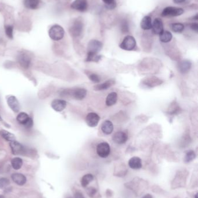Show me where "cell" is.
Returning <instances> with one entry per match:
<instances>
[{
  "instance_id": "cell-10",
  "label": "cell",
  "mask_w": 198,
  "mask_h": 198,
  "mask_svg": "<svg viewBox=\"0 0 198 198\" xmlns=\"http://www.w3.org/2000/svg\"><path fill=\"white\" fill-rule=\"evenodd\" d=\"M103 46L102 43L98 40H91L88 45V52L98 54Z\"/></svg>"
},
{
  "instance_id": "cell-13",
  "label": "cell",
  "mask_w": 198,
  "mask_h": 198,
  "mask_svg": "<svg viewBox=\"0 0 198 198\" xmlns=\"http://www.w3.org/2000/svg\"><path fill=\"white\" fill-rule=\"evenodd\" d=\"M7 104L9 108H11L14 113H18L19 111L20 104L18 99L15 96H9L7 99Z\"/></svg>"
},
{
  "instance_id": "cell-32",
  "label": "cell",
  "mask_w": 198,
  "mask_h": 198,
  "mask_svg": "<svg viewBox=\"0 0 198 198\" xmlns=\"http://www.w3.org/2000/svg\"><path fill=\"white\" fill-rule=\"evenodd\" d=\"M102 1L104 2L105 7L107 9L112 10L116 7V0H102Z\"/></svg>"
},
{
  "instance_id": "cell-39",
  "label": "cell",
  "mask_w": 198,
  "mask_h": 198,
  "mask_svg": "<svg viewBox=\"0 0 198 198\" xmlns=\"http://www.w3.org/2000/svg\"><path fill=\"white\" fill-rule=\"evenodd\" d=\"M191 28L196 32H198V24L197 23H193L191 24Z\"/></svg>"
},
{
  "instance_id": "cell-43",
  "label": "cell",
  "mask_w": 198,
  "mask_h": 198,
  "mask_svg": "<svg viewBox=\"0 0 198 198\" xmlns=\"http://www.w3.org/2000/svg\"><path fill=\"white\" fill-rule=\"evenodd\" d=\"M142 198H153V196L150 194H146Z\"/></svg>"
},
{
  "instance_id": "cell-38",
  "label": "cell",
  "mask_w": 198,
  "mask_h": 198,
  "mask_svg": "<svg viewBox=\"0 0 198 198\" xmlns=\"http://www.w3.org/2000/svg\"><path fill=\"white\" fill-rule=\"evenodd\" d=\"M122 23L121 29H122V32H128V23H127L128 22L124 20Z\"/></svg>"
},
{
  "instance_id": "cell-31",
  "label": "cell",
  "mask_w": 198,
  "mask_h": 198,
  "mask_svg": "<svg viewBox=\"0 0 198 198\" xmlns=\"http://www.w3.org/2000/svg\"><path fill=\"white\" fill-rule=\"evenodd\" d=\"M196 158V154L193 150H190L188 151L185 156L184 162L185 163H189L192 162Z\"/></svg>"
},
{
  "instance_id": "cell-19",
  "label": "cell",
  "mask_w": 198,
  "mask_h": 198,
  "mask_svg": "<svg viewBox=\"0 0 198 198\" xmlns=\"http://www.w3.org/2000/svg\"><path fill=\"white\" fill-rule=\"evenodd\" d=\"M40 0H24V5L27 9L35 10L38 9Z\"/></svg>"
},
{
  "instance_id": "cell-45",
  "label": "cell",
  "mask_w": 198,
  "mask_h": 198,
  "mask_svg": "<svg viewBox=\"0 0 198 198\" xmlns=\"http://www.w3.org/2000/svg\"><path fill=\"white\" fill-rule=\"evenodd\" d=\"M198 198V194H196L195 195V198Z\"/></svg>"
},
{
  "instance_id": "cell-27",
  "label": "cell",
  "mask_w": 198,
  "mask_h": 198,
  "mask_svg": "<svg viewBox=\"0 0 198 198\" xmlns=\"http://www.w3.org/2000/svg\"><path fill=\"white\" fill-rule=\"evenodd\" d=\"M0 135L3 139H4L8 141H12L15 140V136L5 130L0 131Z\"/></svg>"
},
{
  "instance_id": "cell-3",
  "label": "cell",
  "mask_w": 198,
  "mask_h": 198,
  "mask_svg": "<svg viewBox=\"0 0 198 198\" xmlns=\"http://www.w3.org/2000/svg\"><path fill=\"white\" fill-rule=\"evenodd\" d=\"M83 30V23L81 22V20L77 19L72 23V25L69 29V32L72 36L77 37L81 35Z\"/></svg>"
},
{
  "instance_id": "cell-21",
  "label": "cell",
  "mask_w": 198,
  "mask_h": 198,
  "mask_svg": "<svg viewBox=\"0 0 198 198\" xmlns=\"http://www.w3.org/2000/svg\"><path fill=\"white\" fill-rule=\"evenodd\" d=\"M101 129L105 135H110L113 131V125L110 121H105L101 126Z\"/></svg>"
},
{
  "instance_id": "cell-18",
  "label": "cell",
  "mask_w": 198,
  "mask_h": 198,
  "mask_svg": "<svg viewBox=\"0 0 198 198\" xmlns=\"http://www.w3.org/2000/svg\"><path fill=\"white\" fill-rule=\"evenodd\" d=\"M141 27L144 30H148L152 29V18L149 16H145L141 22Z\"/></svg>"
},
{
  "instance_id": "cell-8",
  "label": "cell",
  "mask_w": 198,
  "mask_h": 198,
  "mask_svg": "<svg viewBox=\"0 0 198 198\" xmlns=\"http://www.w3.org/2000/svg\"><path fill=\"white\" fill-rule=\"evenodd\" d=\"M18 63L20 64V65L25 68H27L29 67L30 64L31 63V58L30 56L25 52H21L18 55Z\"/></svg>"
},
{
  "instance_id": "cell-17",
  "label": "cell",
  "mask_w": 198,
  "mask_h": 198,
  "mask_svg": "<svg viewBox=\"0 0 198 198\" xmlns=\"http://www.w3.org/2000/svg\"><path fill=\"white\" fill-rule=\"evenodd\" d=\"M192 66V63L189 60H185L180 62L178 64V70L181 73H187L188 72Z\"/></svg>"
},
{
  "instance_id": "cell-15",
  "label": "cell",
  "mask_w": 198,
  "mask_h": 198,
  "mask_svg": "<svg viewBox=\"0 0 198 198\" xmlns=\"http://www.w3.org/2000/svg\"><path fill=\"white\" fill-rule=\"evenodd\" d=\"M152 30L155 34H158V35H160L162 32L164 31L163 23L160 19L158 18L153 20Z\"/></svg>"
},
{
  "instance_id": "cell-11",
  "label": "cell",
  "mask_w": 198,
  "mask_h": 198,
  "mask_svg": "<svg viewBox=\"0 0 198 198\" xmlns=\"http://www.w3.org/2000/svg\"><path fill=\"white\" fill-rule=\"evenodd\" d=\"M113 141L117 144L126 143L128 140V136L125 132L119 131L116 132L112 137Z\"/></svg>"
},
{
  "instance_id": "cell-42",
  "label": "cell",
  "mask_w": 198,
  "mask_h": 198,
  "mask_svg": "<svg viewBox=\"0 0 198 198\" xmlns=\"http://www.w3.org/2000/svg\"><path fill=\"white\" fill-rule=\"evenodd\" d=\"M175 4H181L185 1V0H173Z\"/></svg>"
},
{
  "instance_id": "cell-5",
  "label": "cell",
  "mask_w": 198,
  "mask_h": 198,
  "mask_svg": "<svg viewBox=\"0 0 198 198\" xmlns=\"http://www.w3.org/2000/svg\"><path fill=\"white\" fill-rule=\"evenodd\" d=\"M97 153L99 157L106 158L110 153V147L106 142H102L98 144L97 147Z\"/></svg>"
},
{
  "instance_id": "cell-16",
  "label": "cell",
  "mask_w": 198,
  "mask_h": 198,
  "mask_svg": "<svg viewBox=\"0 0 198 198\" xmlns=\"http://www.w3.org/2000/svg\"><path fill=\"white\" fill-rule=\"evenodd\" d=\"M128 166L132 169H140L142 166L141 159L137 157H134L131 158L128 161Z\"/></svg>"
},
{
  "instance_id": "cell-12",
  "label": "cell",
  "mask_w": 198,
  "mask_h": 198,
  "mask_svg": "<svg viewBox=\"0 0 198 198\" xmlns=\"http://www.w3.org/2000/svg\"><path fill=\"white\" fill-rule=\"evenodd\" d=\"M87 90L84 88H77L74 90H70L69 93L73 98L76 100H81L84 99L87 95Z\"/></svg>"
},
{
  "instance_id": "cell-4",
  "label": "cell",
  "mask_w": 198,
  "mask_h": 198,
  "mask_svg": "<svg viewBox=\"0 0 198 198\" xmlns=\"http://www.w3.org/2000/svg\"><path fill=\"white\" fill-rule=\"evenodd\" d=\"M136 41L133 36H127L124 38L120 45V48L125 50H132L135 48Z\"/></svg>"
},
{
  "instance_id": "cell-28",
  "label": "cell",
  "mask_w": 198,
  "mask_h": 198,
  "mask_svg": "<svg viewBox=\"0 0 198 198\" xmlns=\"http://www.w3.org/2000/svg\"><path fill=\"white\" fill-rule=\"evenodd\" d=\"M101 56L98 54L88 52L86 61L87 62H98L101 60Z\"/></svg>"
},
{
  "instance_id": "cell-37",
  "label": "cell",
  "mask_w": 198,
  "mask_h": 198,
  "mask_svg": "<svg viewBox=\"0 0 198 198\" xmlns=\"http://www.w3.org/2000/svg\"><path fill=\"white\" fill-rule=\"evenodd\" d=\"M9 185V181L6 178L0 179V189H4Z\"/></svg>"
},
{
  "instance_id": "cell-47",
  "label": "cell",
  "mask_w": 198,
  "mask_h": 198,
  "mask_svg": "<svg viewBox=\"0 0 198 198\" xmlns=\"http://www.w3.org/2000/svg\"></svg>"
},
{
  "instance_id": "cell-14",
  "label": "cell",
  "mask_w": 198,
  "mask_h": 198,
  "mask_svg": "<svg viewBox=\"0 0 198 198\" xmlns=\"http://www.w3.org/2000/svg\"><path fill=\"white\" fill-rule=\"evenodd\" d=\"M66 101L63 100L55 99L51 103V107L55 111L61 112L66 107Z\"/></svg>"
},
{
  "instance_id": "cell-40",
  "label": "cell",
  "mask_w": 198,
  "mask_h": 198,
  "mask_svg": "<svg viewBox=\"0 0 198 198\" xmlns=\"http://www.w3.org/2000/svg\"><path fill=\"white\" fill-rule=\"evenodd\" d=\"M33 126V119L32 118H30L29 119V121L27 122V123L25 125V126L26 127V128H31Z\"/></svg>"
},
{
  "instance_id": "cell-25",
  "label": "cell",
  "mask_w": 198,
  "mask_h": 198,
  "mask_svg": "<svg viewBox=\"0 0 198 198\" xmlns=\"http://www.w3.org/2000/svg\"><path fill=\"white\" fill-rule=\"evenodd\" d=\"M117 100V94L116 92H112L108 95L106 99V104L108 106H112L116 104Z\"/></svg>"
},
{
  "instance_id": "cell-2",
  "label": "cell",
  "mask_w": 198,
  "mask_h": 198,
  "mask_svg": "<svg viewBox=\"0 0 198 198\" xmlns=\"http://www.w3.org/2000/svg\"><path fill=\"white\" fill-rule=\"evenodd\" d=\"M184 10L181 8L174 6H167L163 10L161 16L163 17H175L181 15Z\"/></svg>"
},
{
  "instance_id": "cell-34",
  "label": "cell",
  "mask_w": 198,
  "mask_h": 198,
  "mask_svg": "<svg viewBox=\"0 0 198 198\" xmlns=\"http://www.w3.org/2000/svg\"><path fill=\"white\" fill-rule=\"evenodd\" d=\"M162 84V82H160V80H159L158 78H151L148 79V81H146V85L150 86H156V85H159Z\"/></svg>"
},
{
  "instance_id": "cell-22",
  "label": "cell",
  "mask_w": 198,
  "mask_h": 198,
  "mask_svg": "<svg viewBox=\"0 0 198 198\" xmlns=\"http://www.w3.org/2000/svg\"><path fill=\"white\" fill-rule=\"evenodd\" d=\"M115 84V81L113 80H109L102 84H98L97 85L95 86L94 89L95 90H104L109 89L110 87L113 85Z\"/></svg>"
},
{
  "instance_id": "cell-24",
  "label": "cell",
  "mask_w": 198,
  "mask_h": 198,
  "mask_svg": "<svg viewBox=\"0 0 198 198\" xmlns=\"http://www.w3.org/2000/svg\"><path fill=\"white\" fill-rule=\"evenodd\" d=\"M173 38V35L171 32L169 31H163L162 33L159 35V39L160 41L163 43H167L171 41Z\"/></svg>"
},
{
  "instance_id": "cell-20",
  "label": "cell",
  "mask_w": 198,
  "mask_h": 198,
  "mask_svg": "<svg viewBox=\"0 0 198 198\" xmlns=\"http://www.w3.org/2000/svg\"><path fill=\"white\" fill-rule=\"evenodd\" d=\"M12 179L16 184L23 185L26 182V178L22 174L20 173H14L12 176Z\"/></svg>"
},
{
  "instance_id": "cell-9",
  "label": "cell",
  "mask_w": 198,
  "mask_h": 198,
  "mask_svg": "<svg viewBox=\"0 0 198 198\" xmlns=\"http://www.w3.org/2000/svg\"><path fill=\"white\" fill-rule=\"evenodd\" d=\"M100 120L99 115L95 113H90L87 115L86 121L87 125L91 127H94L98 125Z\"/></svg>"
},
{
  "instance_id": "cell-7",
  "label": "cell",
  "mask_w": 198,
  "mask_h": 198,
  "mask_svg": "<svg viewBox=\"0 0 198 198\" xmlns=\"http://www.w3.org/2000/svg\"><path fill=\"white\" fill-rule=\"evenodd\" d=\"M70 6L73 9L83 12L88 8V2L87 0H74Z\"/></svg>"
},
{
  "instance_id": "cell-1",
  "label": "cell",
  "mask_w": 198,
  "mask_h": 198,
  "mask_svg": "<svg viewBox=\"0 0 198 198\" xmlns=\"http://www.w3.org/2000/svg\"><path fill=\"white\" fill-rule=\"evenodd\" d=\"M48 34L51 40L58 41L63 38L65 35V30L62 26L58 24H55L50 28Z\"/></svg>"
},
{
  "instance_id": "cell-44",
  "label": "cell",
  "mask_w": 198,
  "mask_h": 198,
  "mask_svg": "<svg viewBox=\"0 0 198 198\" xmlns=\"http://www.w3.org/2000/svg\"><path fill=\"white\" fill-rule=\"evenodd\" d=\"M0 198H5L4 196L0 195Z\"/></svg>"
},
{
  "instance_id": "cell-36",
  "label": "cell",
  "mask_w": 198,
  "mask_h": 198,
  "mask_svg": "<svg viewBox=\"0 0 198 198\" xmlns=\"http://www.w3.org/2000/svg\"><path fill=\"white\" fill-rule=\"evenodd\" d=\"M88 77L89 78L90 81H91L94 83H98L101 81V79H100L99 76L95 73H91L90 74L88 75Z\"/></svg>"
},
{
  "instance_id": "cell-35",
  "label": "cell",
  "mask_w": 198,
  "mask_h": 198,
  "mask_svg": "<svg viewBox=\"0 0 198 198\" xmlns=\"http://www.w3.org/2000/svg\"><path fill=\"white\" fill-rule=\"evenodd\" d=\"M87 192L90 198H97V196L98 195V191L94 187H90L87 190Z\"/></svg>"
},
{
  "instance_id": "cell-33",
  "label": "cell",
  "mask_w": 198,
  "mask_h": 198,
  "mask_svg": "<svg viewBox=\"0 0 198 198\" xmlns=\"http://www.w3.org/2000/svg\"><path fill=\"white\" fill-rule=\"evenodd\" d=\"M5 32L6 34V36L9 38V39H13L14 35V27L11 25H6L5 26Z\"/></svg>"
},
{
  "instance_id": "cell-41",
  "label": "cell",
  "mask_w": 198,
  "mask_h": 198,
  "mask_svg": "<svg viewBox=\"0 0 198 198\" xmlns=\"http://www.w3.org/2000/svg\"><path fill=\"white\" fill-rule=\"evenodd\" d=\"M74 198H85L84 196H83V195L80 193V192H77L75 194Z\"/></svg>"
},
{
  "instance_id": "cell-30",
  "label": "cell",
  "mask_w": 198,
  "mask_h": 198,
  "mask_svg": "<svg viewBox=\"0 0 198 198\" xmlns=\"http://www.w3.org/2000/svg\"><path fill=\"white\" fill-rule=\"evenodd\" d=\"M11 165L15 170H19L22 166V159L20 158H13L11 161Z\"/></svg>"
},
{
  "instance_id": "cell-46",
  "label": "cell",
  "mask_w": 198,
  "mask_h": 198,
  "mask_svg": "<svg viewBox=\"0 0 198 198\" xmlns=\"http://www.w3.org/2000/svg\"><path fill=\"white\" fill-rule=\"evenodd\" d=\"M0 121H2V118L1 117V115H0Z\"/></svg>"
},
{
  "instance_id": "cell-29",
  "label": "cell",
  "mask_w": 198,
  "mask_h": 198,
  "mask_svg": "<svg viewBox=\"0 0 198 198\" xmlns=\"http://www.w3.org/2000/svg\"><path fill=\"white\" fill-rule=\"evenodd\" d=\"M171 30L176 33H180L184 30V25L181 23H175L170 25Z\"/></svg>"
},
{
  "instance_id": "cell-23",
  "label": "cell",
  "mask_w": 198,
  "mask_h": 198,
  "mask_svg": "<svg viewBox=\"0 0 198 198\" xmlns=\"http://www.w3.org/2000/svg\"><path fill=\"white\" fill-rule=\"evenodd\" d=\"M30 118H31L29 116V115L27 114V113L22 112V113H20L18 114V116L16 117V121H18L19 123L25 126Z\"/></svg>"
},
{
  "instance_id": "cell-6",
  "label": "cell",
  "mask_w": 198,
  "mask_h": 198,
  "mask_svg": "<svg viewBox=\"0 0 198 198\" xmlns=\"http://www.w3.org/2000/svg\"><path fill=\"white\" fill-rule=\"evenodd\" d=\"M10 147L11 149L12 153L14 155H22L25 153V148L23 145L22 144H20L16 140H14L12 141H10L9 143Z\"/></svg>"
},
{
  "instance_id": "cell-26",
  "label": "cell",
  "mask_w": 198,
  "mask_h": 198,
  "mask_svg": "<svg viewBox=\"0 0 198 198\" xmlns=\"http://www.w3.org/2000/svg\"><path fill=\"white\" fill-rule=\"evenodd\" d=\"M94 180V176L91 174H87L83 176L81 179V186L84 188L87 187L91 182Z\"/></svg>"
}]
</instances>
